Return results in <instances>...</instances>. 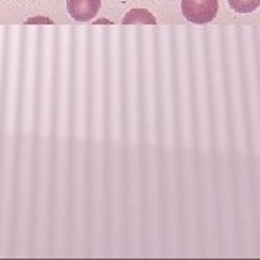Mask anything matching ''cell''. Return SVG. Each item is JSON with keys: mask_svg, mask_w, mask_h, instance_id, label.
Here are the masks:
<instances>
[{"mask_svg": "<svg viewBox=\"0 0 260 260\" xmlns=\"http://www.w3.org/2000/svg\"><path fill=\"white\" fill-rule=\"evenodd\" d=\"M101 8V0H68L67 9L74 21L88 22L97 16Z\"/></svg>", "mask_w": 260, "mask_h": 260, "instance_id": "cell-2", "label": "cell"}, {"mask_svg": "<svg viewBox=\"0 0 260 260\" xmlns=\"http://www.w3.org/2000/svg\"><path fill=\"white\" fill-rule=\"evenodd\" d=\"M123 25H156V19L151 12H148L146 9H132L121 21Z\"/></svg>", "mask_w": 260, "mask_h": 260, "instance_id": "cell-3", "label": "cell"}, {"mask_svg": "<svg viewBox=\"0 0 260 260\" xmlns=\"http://www.w3.org/2000/svg\"><path fill=\"white\" fill-rule=\"evenodd\" d=\"M181 9L191 24H208L218 13V0H182Z\"/></svg>", "mask_w": 260, "mask_h": 260, "instance_id": "cell-1", "label": "cell"}, {"mask_svg": "<svg viewBox=\"0 0 260 260\" xmlns=\"http://www.w3.org/2000/svg\"><path fill=\"white\" fill-rule=\"evenodd\" d=\"M228 5L237 13H251L260 6V0H228Z\"/></svg>", "mask_w": 260, "mask_h": 260, "instance_id": "cell-4", "label": "cell"}]
</instances>
